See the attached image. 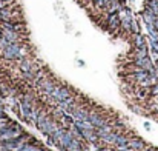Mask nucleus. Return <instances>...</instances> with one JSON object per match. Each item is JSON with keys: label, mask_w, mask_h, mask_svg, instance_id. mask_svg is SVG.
I'll return each instance as SVG.
<instances>
[{"label": "nucleus", "mask_w": 158, "mask_h": 151, "mask_svg": "<svg viewBox=\"0 0 158 151\" xmlns=\"http://www.w3.org/2000/svg\"><path fill=\"white\" fill-rule=\"evenodd\" d=\"M2 56L6 60H20V59H23V52H22L20 43H9L6 48L2 50Z\"/></svg>", "instance_id": "nucleus-1"}, {"label": "nucleus", "mask_w": 158, "mask_h": 151, "mask_svg": "<svg viewBox=\"0 0 158 151\" xmlns=\"http://www.w3.org/2000/svg\"><path fill=\"white\" fill-rule=\"evenodd\" d=\"M106 29L109 33H117L121 26V17L120 12H112V14H106V22H105Z\"/></svg>", "instance_id": "nucleus-2"}, {"label": "nucleus", "mask_w": 158, "mask_h": 151, "mask_svg": "<svg viewBox=\"0 0 158 151\" xmlns=\"http://www.w3.org/2000/svg\"><path fill=\"white\" fill-rule=\"evenodd\" d=\"M2 29H3V37L9 43H20V40H22V34L20 33H15V31H11V29H5V28H2Z\"/></svg>", "instance_id": "nucleus-3"}, {"label": "nucleus", "mask_w": 158, "mask_h": 151, "mask_svg": "<svg viewBox=\"0 0 158 151\" xmlns=\"http://www.w3.org/2000/svg\"><path fill=\"white\" fill-rule=\"evenodd\" d=\"M129 148L131 150H144L146 148V142L140 137H134V139H129Z\"/></svg>", "instance_id": "nucleus-4"}, {"label": "nucleus", "mask_w": 158, "mask_h": 151, "mask_svg": "<svg viewBox=\"0 0 158 151\" xmlns=\"http://www.w3.org/2000/svg\"><path fill=\"white\" fill-rule=\"evenodd\" d=\"M89 122H91L94 127H97V128H100V127H103V125H105L103 119H102L97 113H91V114H89Z\"/></svg>", "instance_id": "nucleus-5"}, {"label": "nucleus", "mask_w": 158, "mask_h": 151, "mask_svg": "<svg viewBox=\"0 0 158 151\" xmlns=\"http://www.w3.org/2000/svg\"><path fill=\"white\" fill-rule=\"evenodd\" d=\"M132 39H134V47H135V48L146 47V39H144V36H141L140 33H138V34H132Z\"/></svg>", "instance_id": "nucleus-6"}, {"label": "nucleus", "mask_w": 158, "mask_h": 151, "mask_svg": "<svg viewBox=\"0 0 158 151\" xmlns=\"http://www.w3.org/2000/svg\"><path fill=\"white\" fill-rule=\"evenodd\" d=\"M115 145L117 147H129V139L118 133L117 134V139H115Z\"/></svg>", "instance_id": "nucleus-7"}, {"label": "nucleus", "mask_w": 158, "mask_h": 151, "mask_svg": "<svg viewBox=\"0 0 158 151\" xmlns=\"http://www.w3.org/2000/svg\"><path fill=\"white\" fill-rule=\"evenodd\" d=\"M135 94H137L138 97H146V96H149V94H151V90L141 85V87H138V88L135 90Z\"/></svg>", "instance_id": "nucleus-8"}, {"label": "nucleus", "mask_w": 158, "mask_h": 151, "mask_svg": "<svg viewBox=\"0 0 158 151\" xmlns=\"http://www.w3.org/2000/svg\"><path fill=\"white\" fill-rule=\"evenodd\" d=\"M42 87H43V90H45L46 94H52L54 90H55V88H54V83L52 82H49V80H43Z\"/></svg>", "instance_id": "nucleus-9"}, {"label": "nucleus", "mask_w": 158, "mask_h": 151, "mask_svg": "<svg viewBox=\"0 0 158 151\" xmlns=\"http://www.w3.org/2000/svg\"><path fill=\"white\" fill-rule=\"evenodd\" d=\"M20 69H22V73H23V71H29V69H32L31 62L26 60V59H20Z\"/></svg>", "instance_id": "nucleus-10"}, {"label": "nucleus", "mask_w": 158, "mask_h": 151, "mask_svg": "<svg viewBox=\"0 0 158 151\" xmlns=\"http://www.w3.org/2000/svg\"><path fill=\"white\" fill-rule=\"evenodd\" d=\"M0 117H6V116H5V109H3V106L0 108Z\"/></svg>", "instance_id": "nucleus-11"}, {"label": "nucleus", "mask_w": 158, "mask_h": 151, "mask_svg": "<svg viewBox=\"0 0 158 151\" xmlns=\"http://www.w3.org/2000/svg\"><path fill=\"white\" fill-rule=\"evenodd\" d=\"M3 37V29H2V26H0V39Z\"/></svg>", "instance_id": "nucleus-12"}, {"label": "nucleus", "mask_w": 158, "mask_h": 151, "mask_svg": "<svg viewBox=\"0 0 158 151\" xmlns=\"http://www.w3.org/2000/svg\"><path fill=\"white\" fill-rule=\"evenodd\" d=\"M97 151H110V150H107V148H98Z\"/></svg>", "instance_id": "nucleus-13"}, {"label": "nucleus", "mask_w": 158, "mask_h": 151, "mask_svg": "<svg viewBox=\"0 0 158 151\" xmlns=\"http://www.w3.org/2000/svg\"><path fill=\"white\" fill-rule=\"evenodd\" d=\"M118 2H121V3H126V0H118Z\"/></svg>", "instance_id": "nucleus-14"}, {"label": "nucleus", "mask_w": 158, "mask_h": 151, "mask_svg": "<svg viewBox=\"0 0 158 151\" xmlns=\"http://www.w3.org/2000/svg\"><path fill=\"white\" fill-rule=\"evenodd\" d=\"M0 103H2V97H0Z\"/></svg>", "instance_id": "nucleus-15"}, {"label": "nucleus", "mask_w": 158, "mask_h": 151, "mask_svg": "<svg viewBox=\"0 0 158 151\" xmlns=\"http://www.w3.org/2000/svg\"><path fill=\"white\" fill-rule=\"evenodd\" d=\"M157 151H158V150H157Z\"/></svg>", "instance_id": "nucleus-16"}]
</instances>
